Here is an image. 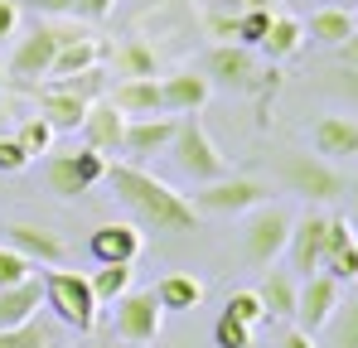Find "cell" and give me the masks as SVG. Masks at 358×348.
Listing matches in <instances>:
<instances>
[{
	"mask_svg": "<svg viewBox=\"0 0 358 348\" xmlns=\"http://www.w3.org/2000/svg\"><path fill=\"white\" fill-rule=\"evenodd\" d=\"M107 184H112V194H117L121 203L131 208L136 228L165 232V237L199 228V213L189 208V198L179 194L175 184L155 179L150 170H141V165H107Z\"/></svg>",
	"mask_w": 358,
	"mask_h": 348,
	"instance_id": "6da1fadb",
	"label": "cell"
},
{
	"mask_svg": "<svg viewBox=\"0 0 358 348\" xmlns=\"http://www.w3.org/2000/svg\"><path fill=\"white\" fill-rule=\"evenodd\" d=\"M199 73L208 78V87H223V92H238V97L257 92L266 102V92H276V68H262L257 49H242V44H213L203 54Z\"/></svg>",
	"mask_w": 358,
	"mask_h": 348,
	"instance_id": "7a4b0ae2",
	"label": "cell"
},
{
	"mask_svg": "<svg viewBox=\"0 0 358 348\" xmlns=\"http://www.w3.org/2000/svg\"><path fill=\"white\" fill-rule=\"evenodd\" d=\"M276 179L305 198V203H334V198H344L349 194V179L334 170L329 160H320V155H310V150H276Z\"/></svg>",
	"mask_w": 358,
	"mask_h": 348,
	"instance_id": "3957f363",
	"label": "cell"
},
{
	"mask_svg": "<svg viewBox=\"0 0 358 348\" xmlns=\"http://www.w3.org/2000/svg\"><path fill=\"white\" fill-rule=\"evenodd\" d=\"M170 160H175V170L189 179V184H213V179H223L228 170V155L213 145V136L203 131V121L199 116H179L175 126V140H170V150H165Z\"/></svg>",
	"mask_w": 358,
	"mask_h": 348,
	"instance_id": "277c9868",
	"label": "cell"
},
{
	"mask_svg": "<svg viewBox=\"0 0 358 348\" xmlns=\"http://www.w3.org/2000/svg\"><path fill=\"white\" fill-rule=\"evenodd\" d=\"M262 203H271V184H262L252 174H223L213 184H194V194H189V208L199 218L203 213L208 218H238V213H252Z\"/></svg>",
	"mask_w": 358,
	"mask_h": 348,
	"instance_id": "5b68a950",
	"label": "cell"
},
{
	"mask_svg": "<svg viewBox=\"0 0 358 348\" xmlns=\"http://www.w3.org/2000/svg\"><path fill=\"white\" fill-rule=\"evenodd\" d=\"M39 286H44V305L54 310V319L63 329H78V334L97 329V300H92L87 276H78V271H44Z\"/></svg>",
	"mask_w": 358,
	"mask_h": 348,
	"instance_id": "8992f818",
	"label": "cell"
},
{
	"mask_svg": "<svg viewBox=\"0 0 358 348\" xmlns=\"http://www.w3.org/2000/svg\"><path fill=\"white\" fill-rule=\"evenodd\" d=\"M291 223H296V218H291L286 208H276V203L252 208V213H247V223H242V256H247L252 266H271V261L286 252Z\"/></svg>",
	"mask_w": 358,
	"mask_h": 348,
	"instance_id": "52a82bcc",
	"label": "cell"
},
{
	"mask_svg": "<svg viewBox=\"0 0 358 348\" xmlns=\"http://www.w3.org/2000/svg\"><path fill=\"white\" fill-rule=\"evenodd\" d=\"M107 155H97V150H73V155H54L49 165H44V184H49V194L54 198H83L92 184H102L107 179Z\"/></svg>",
	"mask_w": 358,
	"mask_h": 348,
	"instance_id": "ba28073f",
	"label": "cell"
},
{
	"mask_svg": "<svg viewBox=\"0 0 358 348\" xmlns=\"http://www.w3.org/2000/svg\"><path fill=\"white\" fill-rule=\"evenodd\" d=\"M117 310H112V329H117V344H155L160 339V319H165V310H160V300H155V290H126L121 300H112Z\"/></svg>",
	"mask_w": 358,
	"mask_h": 348,
	"instance_id": "9c48e42d",
	"label": "cell"
},
{
	"mask_svg": "<svg viewBox=\"0 0 358 348\" xmlns=\"http://www.w3.org/2000/svg\"><path fill=\"white\" fill-rule=\"evenodd\" d=\"M59 54V34H54V24L49 20H34V29L15 44V54L5 63V78L15 82V87H29L34 78H49V63Z\"/></svg>",
	"mask_w": 358,
	"mask_h": 348,
	"instance_id": "30bf717a",
	"label": "cell"
},
{
	"mask_svg": "<svg viewBox=\"0 0 358 348\" xmlns=\"http://www.w3.org/2000/svg\"><path fill=\"white\" fill-rule=\"evenodd\" d=\"M339 300H344V295H339V281H329L324 271L305 276L300 290H296V314H291V319H296V329L315 339V334L324 329V319L334 314V305H339Z\"/></svg>",
	"mask_w": 358,
	"mask_h": 348,
	"instance_id": "8fae6325",
	"label": "cell"
},
{
	"mask_svg": "<svg viewBox=\"0 0 358 348\" xmlns=\"http://www.w3.org/2000/svg\"><path fill=\"white\" fill-rule=\"evenodd\" d=\"M0 232H5V247H15L34 266H63V256H68L63 237L54 228H44V223H5Z\"/></svg>",
	"mask_w": 358,
	"mask_h": 348,
	"instance_id": "7c38bea8",
	"label": "cell"
},
{
	"mask_svg": "<svg viewBox=\"0 0 358 348\" xmlns=\"http://www.w3.org/2000/svg\"><path fill=\"white\" fill-rule=\"evenodd\" d=\"M324 228H329V218L324 213H305L291 223V237H286V256H291V276H315L320 271V252H324Z\"/></svg>",
	"mask_w": 358,
	"mask_h": 348,
	"instance_id": "4fadbf2b",
	"label": "cell"
},
{
	"mask_svg": "<svg viewBox=\"0 0 358 348\" xmlns=\"http://www.w3.org/2000/svg\"><path fill=\"white\" fill-rule=\"evenodd\" d=\"M320 271L329 281H358V237L349 228V218H329L324 228V252H320Z\"/></svg>",
	"mask_w": 358,
	"mask_h": 348,
	"instance_id": "5bb4252c",
	"label": "cell"
},
{
	"mask_svg": "<svg viewBox=\"0 0 358 348\" xmlns=\"http://www.w3.org/2000/svg\"><path fill=\"white\" fill-rule=\"evenodd\" d=\"M179 116H145V121H126V136H121V150L136 160H150V155H165L170 140H175Z\"/></svg>",
	"mask_w": 358,
	"mask_h": 348,
	"instance_id": "9a60e30c",
	"label": "cell"
},
{
	"mask_svg": "<svg viewBox=\"0 0 358 348\" xmlns=\"http://www.w3.org/2000/svg\"><path fill=\"white\" fill-rule=\"evenodd\" d=\"M310 140H315V155L320 160H354L358 155V121L344 112H329L315 121V131H310Z\"/></svg>",
	"mask_w": 358,
	"mask_h": 348,
	"instance_id": "2e32d148",
	"label": "cell"
},
{
	"mask_svg": "<svg viewBox=\"0 0 358 348\" xmlns=\"http://www.w3.org/2000/svg\"><path fill=\"white\" fill-rule=\"evenodd\" d=\"M83 140H87V150H97V155H117L121 150V136H126V116L102 97V102H87V116H83Z\"/></svg>",
	"mask_w": 358,
	"mask_h": 348,
	"instance_id": "e0dca14e",
	"label": "cell"
},
{
	"mask_svg": "<svg viewBox=\"0 0 358 348\" xmlns=\"http://www.w3.org/2000/svg\"><path fill=\"white\" fill-rule=\"evenodd\" d=\"M107 102H112L126 121L165 116V102H160V78H131V82H117V87H107Z\"/></svg>",
	"mask_w": 358,
	"mask_h": 348,
	"instance_id": "ac0fdd59",
	"label": "cell"
},
{
	"mask_svg": "<svg viewBox=\"0 0 358 348\" xmlns=\"http://www.w3.org/2000/svg\"><path fill=\"white\" fill-rule=\"evenodd\" d=\"M208 97H213V87H208L203 73H170V78H160L165 116H199Z\"/></svg>",
	"mask_w": 358,
	"mask_h": 348,
	"instance_id": "d6986e66",
	"label": "cell"
},
{
	"mask_svg": "<svg viewBox=\"0 0 358 348\" xmlns=\"http://www.w3.org/2000/svg\"><path fill=\"white\" fill-rule=\"evenodd\" d=\"M141 228L136 223H102V228L92 232V242H87V252L97 256V266H107V261H136L141 256Z\"/></svg>",
	"mask_w": 358,
	"mask_h": 348,
	"instance_id": "ffe728a7",
	"label": "cell"
},
{
	"mask_svg": "<svg viewBox=\"0 0 358 348\" xmlns=\"http://www.w3.org/2000/svg\"><path fill=\"white\" fill-rule=\"evenodd\" d=\"M34 102H39V116L54 126V136L59 131H78L83 126V116H87V102H78V97H68V92H59V87H49V82H29L24 87Z\"/></svg>",
	"mask_w": 358,
	"mask_h": 348,
	"instance_id": "44dd1931",
	"label": "cell"
},
{
	"mask_svg": "<svg viewBox=\"0 0 358 348\" xmlns=\"http://www.w3.org/2000/svg\"><path fill=\"white\" fill-rule=\"evenodd\" d=\"M39 305H44V286H39V276L20 281V286H5V290H0V329H20V324H29V319L39 314Z\"/></svg>",
	"mask_w": 358,
	"mask_h": 348,
	"instance_id": "7402d4cb",
	"label": "cell"
},
{
	"mask_svg": "<svg viewBox=\"0 0 358 348\" xmlns=\"http://www.w3.org/2000/svg\"><path fill=\"white\" fill-rule=\"evenodd\" d=\"M112 68H117L121 82H131V78H160L155 49H150L145 39H136V34H126L117 49H112Z\"/></svg>",
	"mask_w": 358,
	"mask_h": 348,
	"instance_id": "603a6c76",
	"label": "cell"
},
{
	"mask_svg": "<svg viewBox=\"0 0 358 348\" xmlns=\"http://www.w3.org/2000/svg\"><path fill=\"white\" fill-rule=\"evenodd\" d=\"M354 29H358V20L344 5H320V10L310 15V29H305V34H310L315 44H324V49H339Z\"/></svg>",
	"mask_w": 358,
	"mask_h": 348,
	"instance_id": "cb8c5ba5",
	"label": "cell"
},
{
	"mask_svg": "<svg viewBox=\"0 0 358 348\" xmlns=\"http://www.w3.org/2000/svg\"><path fill=\"white\" fill-rule=\"evenodd\" d=\"M315 348H358V290L349 295V300L334 305V314L324 319Z\"/></svg>",
	"mask_w": 358,
	"mask_h": 348,
	"instance_id": "d4e9b609",
	"label": "cell"
},
{
	"mask_svg": "<svg viewBox=\"0 0 358 348\" xmlns=\"http://www.w3.org/2000/svg\"><path fill=\"white\" fill-rule=\"evenodd\" d=\"M296 276L291 271H266V281L257 286L262 305H266V319H291L296 314Z\"/></svg>",
	"mask_w": 358,
	"mask_h": 348,
	"instance_id": "484cf974",
	"label": "cell"
},
{
	"mask_svg": "<svg viewBox=\"0 0 358 348\" xmlns=\"http://www.w3.org/2000/svg\"><path fill=\"white\" fill-rule=\"evenodd\" d=\"M155 300H160V310H199L203 305V281L184 276V271H170V276H160Z\"/></svg>",
	"mask_w": 358,
	"mask_h": 348,
	"instance_id": "4316f807",
	"label": "cell"
},
{
	"mask_svg": "<svg viewBox=\"0 0 358 348\" xmlns=\"http://www.w3.org/2000/svg\"><path fill=\"white\" fill-rule=\"evenodd\" d=\"M300 44H305V24L291 20V15H271V29H266V39L257 49L271 58V63H281V58L300 54Z\"/></svg>",
	"mask_w": 358,
	"mask_h": 348,
	"instance_id": "83f0119b",
	"label": "cell"
},
{
	"mask_svg": "<svg viewBox=\"0 0 358 348\" xmlns=\"http://www.w3.org/2000/svg\"><path fill=\"white\" fill-rule=\"evenodd\" d=\"M102 44L97 39H78V44H63L59 54H54V63H49V78H78L83 68H92V63H102Z\"/></svg>",
	"mask_w": 358,
	"mask_h": 348,
	"instance_id": "f1b7e54d",
	"label": "cell"
},
{
	"mask_svg": "<svg viewBox=\"0 0 358 348\" xmlns=\"http://www.w3.org/2000/svg\"><path fill=\"white\" fill-rule=\"evenodd\" d=\"M131 261H107V266H97L92 276H87V286H92V300H97V310L102 305H112V300H121L126 290H131Z\"/></svg>",
	"mask_w": 358,
	"mask_h": 348,
	"instance_id": "f546056e",
	"label": "cell"
},
{
	"mask_svg": "<svg viewBox=\"0 0 358 348\" xmlns=\"http://www.w3.org/2000/svg\"><path fill=\"white\" fill-rule=\"evenodd\" d=\"M107 68L102 63H92V68H83L78 78H54L49 87H59V92H68V97H78V102H102L107 97Z\"/></svg>",
	"mask_w": 358,
	"mask_h": 348,
	"instance_id": "4dcf8cb0",
	"label": "cell"
},
{
	"mask_svg": "<svg viewBox=\"0 0 358 348\" xmlns=\"http://www.w3.org/2000/svg\"><path fill=\"white\" fill-rule=\"evenodd\" d=\"M0 348H59V329L49 319H29L20 329H0Z\"/></svg>",
	"mask_w": 358,
	"mask_h": 348,
	"instance_id": "1f68e13d",
	"label": "cell"
},
{
	"mask_svg": "<svg viewBox=\"0 0 358 348\" xmlns=\"http://www.w3.org/2000/svg\"><path fill=\"white\" fill-rule=\"evenodd\" d=\"M15 140H20V150L34 160V155H49V145H54V126L44 121V116H24L20 121V131H15Z\"/></svg>",
	"mask_w": 358,
	"mask_h": 348,
	"instance_id": "d6a6232c",
	"label": "cell"
},
{
	"mask_svg": "<svg viewBox=\"0 0 358 348\" xmlns=\"http://www.w3.org/2000/svg\"><path fill=\"white\" fill-rule=\"evenodd\" d=\"M223 314H228V319H238V324H247V329H257V324L266 319V305H262V295H257V290H233Z\"/></svg>",
	"mask_w": 358,
	"mask_h": 348,
	"instance_id": "836d02e7",
	"label": "cell"
},
{
	"mask_svg": "<svg viewBox=\"0 0 358 348\" xmlns=\"http://www.w3.org/2000/svg\"><path fill=\"white\" fill-rule=\"evenodd\" d=\"M266 29H271V10H247V15H238V44L242 49H257L266 39Z\"/></svg>",
	"mask_w": 358,
	"mask_h": 348,
	"instance_id": "e575fe53",
	"label": "cell"
},
{
	"mask_svg": "<svg viewBox=\"0 0 358 348\" xmlns=\"http://www.w3.org/2000/svg\"><path fill=\"white\" fill-rule=\"evenodd\" d=\"M34 276V261H24L15 247H5L0 242V290L5 286H20V281H29Z\"/></svg>",
	"mask_w": 358,
	"mask_h": 348,
	"instance_id": "d590c367",
	"label": "cell"
},
{
	"mask_svg": "<svg viewBox=\"0 0 358 348\" xmlns=\"http://www.w3.org/2000/svg\"><path fill=\"white\" fill-rule=\"evenodd\" d=\"M213 348H252V329L228 319V314H218L213 319Z\"/></svg>",
	"mask_w": 358,
	"mask_h": 348,
	"instance_id": "8d00e7d4",
	"label": "cell"
},
{
	"mask_svg": "<svg viewBox=\"0 0 358 348\" xmlns=\"http://www.w3.org/2000/svg\"><path fill=\"white\" fill-rule=\"evenodd\" d=\"M324 82H329V92H339L349 107H358V68H339V63H334V68L324 73Z\"/></svg>",
	"mask_w": 358,
	"mask_h": 348,
	"instance_id": "74e56055",
	"label": "cell"
},
{
	"mask_svg": "<svg viewBox=\"0 0 358 348\" xmlns=\"http://www.w3.org/2000/svg\"><path fill=\"white\" fill-rule=\"evenodd\" d=\"M117 10V0H73V15L68 20H78V24H97V20H107Z\"/></svg>",
	"mask_w": 358,
	"mask_h": 348,
	"instance_id": "f35d334b",
	"label": "cell"
},
{
	"mask_svg": "<svg viewBox=\"0 0 358 348\" xmlns=\"http://www.w3.org/2000/svg\"><path fill=\"white\" fill-rule=\"evenodd\" d=\"M29 165V155L20 150V140L15 136H0V174H20Z\"/></svg>",
	"mask_w": 358,
	"mask_h": 348,
	"instance_id": "ab89813d",
	"label": "cell"
},
{
	"mask_svg": "<svg viewBox=\"0 0 358 348\" xmlns=\"http://www.w3.org/2000/svg\"><path fill=\"white\" fill-rule=\"evenodd\" d=\"M203 24H208V34H213V39H223V44H238V20H233V15H218V10H208V15H203Z\"/></svg>",
	"mask_w": 358,
	"mask_h": 348,
	"instance_id": "60d3db41",
	"label": "cell"
},
{
	"mask_svg": "<svg viewBox=\"0 0 358 348\" xmlns=\"http://www.w3.org/2000/svg\"><path fill=\"white\" fill-rule=\"evenodd\" d=\"M208 10H218V15H247V10H271V0H213Z\"/></svg>",
	"mask_w": 358,
	"mask_h": 348,
	"instance_id": "b9f144b4",
	"label": "cell"
},
{
	"mask_svg": "<svg viewBox=\"0 0 358 348\" xmlns=\"http://www.w3.org/2000/svg\"><path fill=\"white\" fill-rule=\"evenodd\" d=\"M39 20H63V15H73V0H24Z\"/></svg>",
	"mask_w": 358,
	"mask_h": 348,
	"instance_id": "7bdbcfd3",
	"label": "cell"
},
{
	"mask_svg": "<svg viewBox=\"0 0 358 348\" xmlns=\"http://www.w3.org/2000/svg\"><path fill=\"white\" fill-rule=\"evenodd\" d=\"M15 29H20V5L0 0V39H15Z\"/></svg>",
	"mask_w": 358,
	"mask_h": 348,
	"instance_id": "ee69618b",
	"label": "cell"
},
{
	"mask_svg": "<svg viewBox=\"0 0 358 348\" xmlns=\"http://www.w3.org/2000/svg\"><path fill=\"white\" fill-rule=\"evenodd\" d=\"M334 54H339V68H358V29L339 44V49H334Z\"/></svg>",
	"mask_w": 358,
	"mask_h": 348,
	"instance_id": "f6af8a7d",
	"label": "cell"
},
{
	"mask_svg": "<svg viewBox=\"0 0 358 348\" xmlns=\"http://www.w3.org/2000/svg\"><path fill=\"white\" fill-rule=\"evenodd\" d=\"M281 348H315V339H310V334H300V329H286Z\"/></svg>",
	"mask_w": 358,
	"mask_h": 348,
	"instance_id": "bcb514c9",
	"label": "cell"
},
{
	"mask_svg": "<svg viewBox=\"0 0 358 348\" xmlns=\"http://www.w3.org/2000/svg\"><path fill=\"white\" fill-rule=\"evenodd\" d=\"M87 348H121L117 339H102V344H87Z\"/></svg>",
	"mask_w": 358,
	"mask_h": 348,
	"instance_id": "7dc6e473",
	"label": "cell"
},
{
	"mask_svg": "<svg viewBox=\"0 0 358 348\" xmlns=\"http://www.w3.org/2000/svg\"><path fill=\"white\" fill-rule=\"evenodd\" d=\"M5 87H10V78H5V68H0V92H5Z\"/></svg>",
	"mask_w": 358,
	"mask_h": 348,
	"instance_id": "c3c4849f",
	"label": "cell"
},
{
	"mask_svg": "<svg viewBox=\"0 0 358 348\" xmlns=\"http://www.w3.org/2000/svg\"><path fill=\"white\" fill-rule=\"evenodd\" d=\"M349 228H354V237H358V213H354V223H349Z\"/></svg>",
	"mask_w": 358,
	"mask_h": 348,
	"instance_id": "681fc988",
	"label": "cell"
},
{
	"mask_svg": "<svg viewBox=\"0 0 358 348\" xmlns=\"http://www.w3.org/2000/svg\"><path fill=\"white\" fill-rule=\"evenodd\" d=\"M296 5H310V0H296Z\"/></svg>",
	"mask_w": 358,
	"mask_h": 348,
	"instance_id": "f907efd6",
	"label": "cell"
}]
</instances>
